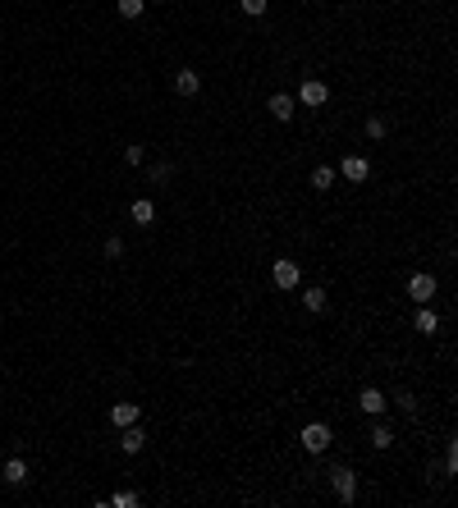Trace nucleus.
<instances>
[{
    "label": "nucleus",
    "instance_id": "f257e3e1",
    "mask_svg": "<svg viewBox=\"0 0 458 508\" xmlns=\"http://www.w3.org/2000/svg\"><path fill=\"white\" fill-rule=\"evenodd\" d=\"M298 444H303V453H330V444H335V431H330L326 421H307L303 426V435H298Z\"/></svg>",
    "mask_w": 458,
    "mask_h": 508
},
{
    "label": "nucleus",
    "instance_id": "f03ea898",
    "mask_svg": "<svg viewBox=\"0 0 458 508\" xmlns=\"http://www.w3.org/2000/svg\"><path fill=\"white\" fill-rule=\"evenodd\" d=\"M330 490H335L339 504H358V472L353 467H330Z\"/></svg>",
    "mask_w": 458,
    "mask_h": 508
},
{
    "label": "nucleus",
    "instance_id": "7ed1b4c3",
    "mask_svg": "<svg viewBox=\"0 0 458 508\" xmlns=\"http://www.w3.org/2000/svg\"><path fill=\"white\" fill-rule=\"evenodd\" d=\"M271 284L284 288V293H294V288L303 284V265H298L294 256H275V265H271Z\"/></svg>",
    "mask_w": 458,
    "mask_h": 508
},
{
    "label": "nucleus",
    "instance_id": "20e7f679",
    "mask_svg": "<svg viewBox=\"0 0 458 508\" xmlns=\"http://www.w3.org/2000/svg\"><path fill=\"white\" fill-rule=\"evenodd\" d=\"M436 293H440V279L431 275V270H413V275H408V298H413L417 307H431Z\"/></svg>",
    "mask_w": 458,
    "mask_h": 508
},
{
    "label": "nucleus",
    "instance_id": "39448f33",
    "mask_svg": "<svg viewBox=\"0 0 458 508\" xmlns=\"http://www.w3.org/2000/svg\"><path fill=\"white\" fill-rule=\"evenodd\" d=\"M298 101H303L307 110H321L330 101V83L326 78H303V88H298Z\"/></svg>",
    "mask_w": 458,
    "mask_h": 508
},
{
    "label": "nucleus",
    "instance_id": "423d86ee",
    "mask_svg": "<svg viewBox=\"0 0 458 508\" xmlns=\"http://www.w3.org/2000/svg\"><path fill=\"white\" fill-rule=\"evenodd\" d=\"M339 174H344V183H367L371 179V161L358 151H349L344 161H339Z\"/></svg>",
    "mask_w": 458,
    "mask_h": 508
},
{
    "label": "nucleus",
    "instance_id": "0eeeda50",
    "mask_svg": "<svg viewBox=\"0 0 458 508\" xmlns=\"http://www.w3.org/2000/svg\"><path fill=\"white\" fill-rule=\"evenodd\" d=\"M358 408L367 412V417H385V412H390V398H385L376 385H362L358 389Z\"/></svg>",
    "mask_w": 458,
    "mask_h": 508
},
{
    "label": "nucleus",
    "instance_id": "6e6552de",
    "mask_svg": "<svg viewBox=\"0 0 458 508\" xmlns=\"http://www.w3.org/2000/svg\"><path fill=\"white\" fill-rule=\"evenodd\" d=\"M294 106H298V101L289 97V92H271V101H266V110H271L275 124H289V120H294Z\"/></svg>",
    "mask_w": 458,
    "mask_h": 508
},
{
    "label": "nucleus",
    "instance_id": "1a4fd4ad",
    "mask_svg": "<svg viewBox=\"0 0 458 508\" xmlns=\"http://www.w3.org/2000/svg\"><path fill=\"white\" fill-rule=\"evenodd\" d=\"M202 92V74L197 69H179L175 74V97H197Z\"/></svg>",
    "mask_w": 458,
    "mask_h": 508
},
{
    "label": "nucleus",
    "instance_id": "9d476101",
    "mask_svg": "<svg viewBox=\"0 0 458 508\" xmlns=\"http://www.w3.org/2000/svg\"><path fill=\"white\" fill-rule=\"evenodd\" d=\"M0 481H5V486H28V463H23V458L0 463Z\"/></svg>",
    "mask_w": 458,
    "mask_h": 508
},
{
    "label": "nucleus",
    "instance_id": "9b49d317",
    "mask_svg": "<svg viewBox=\"0 0 458 508\" xmlns=\"http://www.w3.org/2000/svg\"><path fill=\"white\" fill-rule=\"evenodd\" d=\"M138 417H142V403H115V408H110V421H115V426H138Z\"/></svg>",
    "mask_w": 458,
    "mask_h": 508
},
{
    "label": "nucleus",
    "instance_id": "f8f14e48",
    "mask_svg": "<svg viewBox=\"0 0 458 508\" xmlns=\"http://www.w3.org/2000/svg\"><path fill=\"white\" fill-rule=\"evenodd\" d=\"M326 302H330V293L321 284H312V288H303V311H312V316H321L326 311Z\"/></svg>",
    "mask_w": 458,
    "mask_h": 508
},
{
    "label": "nucleus",
    "instance_id": "ddd939ff",
    "mask_svg": "<svg viewBox=\"0 0 458 508\" xmlns=\"http://www.w3.org/2000/svg\"><path fill=\"white\" fill-rule=\"evenodd\" d=\"M394 440H399V435H394V426L376 417V426H371V449H394Z\"/></svg>",
    "mask_w": 458,
    "mask_h": 508
},
{
    "label": "nucleus",
    "instance_id": "4468645a",
    "mask_svg": "<svg viewBox=\"0 0 458 508\" xmlns=\"http://www.w3.org/2000/svg\"><path fill=\"white\" fill-rule=\"evenodd\" d=\"M120 449H124V453H142V449H147V435H142V426H124Z\"/></svg>",
    "mask_w": 458,
    "mask_h": 508
},
{
    "label": "nucleus",
    "instance_id": "2eb2a0df",
    "mask_svg": "<svg viewBox=\"0 0 458 508\" xmlns=\"http://www.w3.org/2000/svg\"><path fill=\"white\" fill-rule=\"evenodd\" d=\"M129 215L142 224V229H147V224H156V206H152L147 197H138V202H133V206H129Z\"/></svg>",
    "mask_w": 458,
    "mask_h": 508
},
{
    "label": "nucleus",
    "instance_id": "dca6fc26",
    "mask_svg": "<svg viewBox=\"0 0 458 508\" xmlns=\"http://www.w3.org/2000/svg\"><path fill=\"white\" fill-rule=\"evenodd\" d=\"M413 325H417V334H436V330H440V316H436L431 307H422V311H417V320H413Z\"/></svg>",
    "mask_w": 458,
    "mask_h": 508
},
{
    "label": "nucleus",
    "instance_id": "f3484780",
    "mask_svg": "<svg viewBox=\"0 0 458 508\" xmlns=\"http://www.w3.org/2000/svg\"><path fill=\"white\" fill-rule=\"evenodd\" d=\"M312 188H317V192L335 188V170H330V165H317V170H312Z\"/></svg>",
    "mask_w": 458,
    "mask_h": 508
},
{
    "label": "nucleus",
    "instance_id": "a211bd4d",
    "mask_svg": "<svg viewBox=\"0 0 458 508\" xmlns=\"http://www.w3.org/2000/svg\"><path fill=\"white\" fill-rule=\"evenodd\" d=\"M115 10H120V19H142L147 0H115Z\"/></svg>",
    "mask_w": 458,
    "mask_h": 508
},
{
    "label": "nucleus",
    "instance_id": "6ab92c4d",
    "mask_svg": "<svg viewBox=\"0 0 458 508\" xmlns=\"http://www.w3.org/2000/svg\"><path fill=\"white\" fill-rule=\"evenodd\" d=\"M385 133H390V120H385V115H371V120H367V138H371V142H381Z\"/></svg>",
    "mask_w": 458,
    "mask_h": 508
},
{
    "label": "nucleus",
    "instance_id": "aec40b11",
    "mask_svg": "<svg viewBox=\"0 0 458 508\" xmlns=\"http://www.w3.org/2000/svg\"><path fill=\"white\" fill-rule=\"evenodd\" d=\"M266 5H271V0H239V10L248 14V19H262V14H266Z\"/></svg>",
    "mask_w": 458,
    "mask_h": 508
},
{
    "label": "nucleus",
    "instance_id": "412c9836",
    "mask_svg": "<svg viewBox=\"0 0 458 508\" xmlns=\"http://www.w3.org/2000/svg\"><path fill=\"white\" fill-rule=\"evenodd\" d=\"M445 476H458V444H445Z\"/></svg>",
    "mask_w": 458,
    "mask_h": 508
},
{
    "label": "nucleus",
    "instance_id": "4be33fe9",
    "mask_svg": "<svg viewBox=\"0 0 458 508\" xmlns=\"http://www.w3.org/2000/svg\"><path fill=\"white\" fill-rule=\"evenodd\" d=\"M106 504H115V508H133V504H138V490H120V495H110Z\"/></svg>",
    "mask_w": 458,
    "mask_h": 508
},
{
    "label": "nucleus",
    "instance_id": "5701e85b",
    "mask_svg": "<svg viewBox=\"0 0 458 508\" xmlns=\"http://www.w3.org/2000/svg\"><path fill=\"white\" fill-rule=\"evenodd\" d=\"M142 156H147V147H138V142L124 147V161H129V165H142Z\"/></svg>",
    "mask_w": 458,
    "mask_h": 508
},
{
    "label": "nucleus",
    "instance_id": "b1692460",
    "mask_svg": "<svg viewBox=\"0 0 458 508\" xmlns=\"http://www.w3.org/2000/svg\"><path fill=\"white\" fill-rule=\"evenodd\" d=\"M106 256H110V261H120V256H124V238H106Z\"/></svg>",
    "mask_w": 458,
    "mask_h": 508
},
{
    "label": "nucleus",
    "instance_id": "393cba45",
    "mask_svg": "<svg viewBox=\"0 0 458 508\" xmlns=\"http://www.w3.org/2000/svg\"><path fill=\"white\" fill-rule=\"evenodd\" d=\"M394 403H399L404 412H413V408H417V403H413V389H399V394H394Z\"/></svg>",
    "mask_w": 458,
    "mask_h": 508
}]
</instances>
